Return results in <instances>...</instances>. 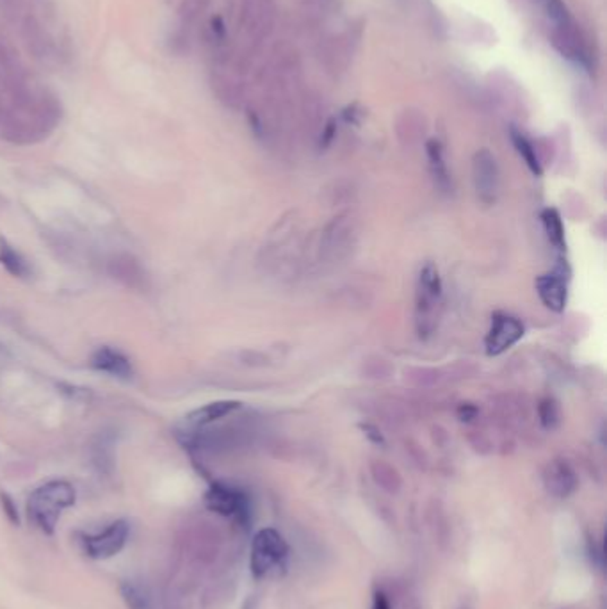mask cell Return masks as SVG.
<instances>
[{"label": "cell", "mask_w": 607, "mask_h": 609, "mask_svg": "<svg viewBox=\"0 0 607 609\" xmlns=\"http://www.w3.org/2000/svg\"><path fill=\"white\" fill-rule=\"evenodd\" d=\"M207 5H209V0H182L178 7L182 27H189L191 23H195L204 14Z\"/></svg>", "instance_id": "ffe728a7"}, {"label": "cell", "mask_w": 607, "mask_h": 609, "mask_svg": "<svg viewBox=\"0 0 607 609\" xmlns=\"http://www.w3.org/2000/svg\"><path fill=\"white\" fill-rule=\"evenodd\" d=\"M289 556V545L282 535L271 527L258 531L251 542L249 569L251 574L260 579L269 576L273 570L283 569Z\"/></svg>", "instance_id": "277c9868"}, {"label": "cell", "mask_w": 607, "mask_h": 609, "mask_svg": "<svg viewBox=\"0 0 607 609\" xmlns=\"http://www.w3.org/2000/svg\"><path fill=\"white\" fill-rule=\"evenodd\" d=\"M0 504H2V509L5 513V517L9 518V522L13 524H18L20 518H18V509H16V504L13 502V499L7 495V493H0Z\"/></svg>", "instance_id": "603a6c76"}, {"label": "cell", "mask_w": 607, "mask_h": 609, "mask_svg": "<svg viewBox=\"0 0 607 609\" xmlns=\"http://www.w3.org/2000/svg\"><path fill=\"white\" fill-rule=\"evenodd\" d=\"M77 500V492L65 480L47 482L34 488L27 499V517L30 524L43 535L52 536L65 509L72 508Z\"/></svg>", "instance_id": "7a4b0ae2"}, {"label": "cell", "mask_w": 607, "mask_h": 609, "mask_svg": "<svg viewBox=\"0 0 607 609\" xmlns=\"http://www.w3.org/2000/svg\"><path fill=\"white\" fill-rule=\"evenodd\" d=\"M511 141H513L516 152L520 153V157L524 159L525 166H527L536 177H540V175L543 173V168H542L540 157H538V153H536L533 143H531L522 132H518L516 128H511Z\"/></svg>", "instance_id": "ac0fdd59"}, {"label": "cell", "mask_w": 607, "mask_h": 609, "mask_svg": "<svg viewBox=\"0 0 607 609\" xmlns=\"http://www.w3.org/2000/svg\"><path fill=\"white\" fill-rule=\"evenodd\" d=\"M372 609H390V603H388V599H386V596L383 592H376L374 594Z\"/></svg>", "instance_id": "d4e9b609"}, {"label": "cell", "mask_w": 607, "mask_h": 609, "mask_svg": "<svg viewBox=\"0 0 607 609\" xmlns=\"http://www.w3.org/2000/svg\"><path fill=\"white\" fill-rule=\"evenodd\" d=\"M476 415V408L471 405H462L460 406V417L462 421H471Z\"/></svg>", "instance_id": "484cf974"}, {"label": "cell", "mask_w": 607, "mask_h": 609, "mask_svg": "<svg viewBox=\"0 0 607 609\" xmlns=\"http://www.w3.org/2000/svg\"><path fill=\"white\" fill-rule=\"evenodd\" d=\"M473 175L480 200L486 205H491L497 200L499 193V168L490 150H480L474 155Z\"/></svg>", "instance_id": "ba28073f"}, {"label": "cell", "mask_w": 607, "mask_h": 609, "mask_svg": "<svg viewBox=\"0 0 607 609\" xmlns=\"http://www.w3.org/2000/svg\"><path fill=\"white\" fill-rule=\"evenodd\" d=\"M538 415H540V422L543 424V428L552 430L558 426L559 422V408L556 405V401L552 399H542L540 406H538Z\"/></svg>", "instance_id": "44dd1931"}, {"label": "cell", "mask_w": 607, "mask_h": 609, "mask_svg": "<svg viewBox=\"0 0 607 609\" xmlns=\"http://www.w3.org/2000/svg\"><path fill=\"white\" fill-rule=\"evenodd\" d=\"M547 490L556 497H568L577 488V474L572 465L565 460H554L543 473Z\"/></svg>", "instance_id": "8fae6325"}, {"label": "cell", "mask_w": 607, "mask_h": 609, "mask_svg": "<svg viewBox=\"0 0 607 609\" xmlns=\"http://www.w3.org/2000/svg\"><path fill=\"white\" fill-rule=\"evenodd\" d=\"M542 223H543V231L547 234L549 243L552 244L556 249L565 251L567 249L565 227H563V220L559 213L556 209H545L542 213Z\"/></svg>", "instance_id": "2e32d148"}, {"label": "cell", "mask_w": 607, "mask_h": 609, "mask_svg": "<svg viewBox=\"0 0 607 609\" xmlns=\"http://www.w3.org/2000/svg\"><path fill=\"white\" fill-rule=\"evenodd\" d=\"M204 500H205V506L211 511H214L221 517L234 518L243 527H247L251 511H249V500H247L243 490L232 487L229 483L214 482L205 492Z\"/></svg>", "instance_id": "8992f818"}, {"label": "cell", "mask_w": 607, "mask_h": 609, "mask_svg": "<svg viewBox=\"0 0 607 609\" xmlns=\"http://www.w3.org/2000/svg\"><path fill=\"white\" fill-rule=\"evenodd\" d=\"M524 337V325L507 314H495L486 334L485 348L490 357L506 353Z\"/></svg>", "instance_id": "52a82bcc"}, {"label": "cell", "mask_w": 607, "mask_h": 609, "mask_svg": "<svg viewBox=\"0 0 607 609\" xmlns=\"http://www.w3.org/2000/svg\"><path fill=\"white\" fill-rule=\"evenodd\" d=\"M123 603L128 609H155L152 588L141 579H126L120 585Z\"/></svg>", "instance_id": "5bb4252c"}, {"label": "cell", "mask_w": 607, "mask_h": 609, "mask_svg": "<svg viewBox=\"0 0 607 609\" xmlns=\"http://www.w3.org/2000/svg\"><path fill=\"white\" fill-rule=\"evenodd\" d=\"M211 34L216 43H223L227 39V29H225V22L221 16H214L211 20Z\"/></svg>", "instance_id": "cb8c5ba5"}, {"label": "cell", "mask_w": 607, "mask_h": 609, "mask_svg": "<svg viewBox=\"0 0 607 609\" xmlns=\"http://www.w3.org/2000/svg\"><path fill=\"white\" fill-rule=\"evenodd\" d=\"M536 292L542 303L552 312H563L568 300V287L563 271H552L542 274L534 282Z\"/></svg>", "instance_id": "9c48e42d"}, {"label": "cell", "mask_w": 607, "mask_h": 609, "mask_svg": "<svg viewBox=\"0 0 607 609\" xmlns=\"http://www.w3.org/2000/svg\"><path fill=\"white\" fill-rule=\"evenodd\" d=\"M440 303H442V280L438 269L433 264H426L419 273L415 305V319L421 337L422 335L426 337L435 330Z\"/></svg>", "instance_id": "3957f363"}, {"label": "cell", "mask_w": 607, "mask_h": 609, "mask_svg": "<svg viewBox=\"0 0 607 609\" xmlns=\"http://www.w3.org/2000/svg\"><path fill=\"white\" fill-rule=\"evenodd\" d=\"M130 526L126 520H115L100 533H77L82 552L90 560H111L120 554L128 540Z\"/></svg>", "instance_id": "5b68a950"}, {"label": "cell", "mask_w": 607, "mask_h": 609, "mask_svg": "<svg viewBox=\"0 0 607 609\" xmlns=\"http://www.w3.org/2000/svg\"><path fill=\"white\" fill-rule=\"evenodd\" d=\"M91 367L100 370V372H106V374H111L115 378H122V379H128L132 374H134V369H132V364L130 361L113 348L109 346H104V348H99L93 357H91Z\"/></svg>", "instance_id": "7c38bea8"}, {"label": "cell", "mask_w": 607, "mask_h": 609, "mask_svg": "<svg viewBox=\"0 0 607 609\" xmlns=\"http://www.w3.org/2000/svg\"><path fill=\"white\" fill-rule=\"evenodd\" d=\"M4 113H5V108H4V104H2V100H0V123L4 120Z\"/></svg>", "instance_id": "83f0119b"}, {"label": "cell", "mask_w": 607, "mask_h": 609, "mask_svg": "<svg viewBox=\"0 0 607 609\" xmlns=\"http://www.w3.org/2000/svg\"><path fill=\"white\" fill-rule=\"evenodd\" d=\"M113 265L117 267V269L113 271L115 278L125 280V283L130 285V287H139V285H141V282H143V273H141L139 265H137L132 258H128V257H126L125 260L117 258V260L113 262Z\"/></svg>", "instance_id": "d6986e66"}, {"label": "cell", "mask_w": 607, "mask_h": 609, "mask_svg": "<svg viewBox=\"0 0 607 609\" xmlns=\"http://www.w3.org/2000/svg\"><path fill=\"white\" fill-rule=\"evenodd\" d=\"M20 27H22V38H23V43H25L29 54L38 61L50 57L52 41H50L48 32L43 27V23L39 22V18L36 14L29 13L25 16H22Z\"/></svg>", "instance_id": "30bf717a"}, {"label": "cell", "mask_w": 607, "mask_h": 609, "mask_svg": "<svg viewBox=\"0 0 607 609\" xmlns=\"http://www.w3.org/2000/svg\"><path fill=\"white\" fill-rule=\"evenodd\" d=\"M334 132H335V123L330 122L328 123V126H326V132H325V144L332 143V139H334Z\"/></svg>", "instance_id": "4316f807"}, {"label": "cell", "mask_w": 607, "mask_h": 609, "mask_svg": "<svg viewBox=\"0 0 607 609\" xmlns=\"http://www.w3.org/2000/svg\"><path fill=\"white\" fill-rule=\"evenodd\" d=\"M545 13L549 14V18L558 25H567L570 23V14H568V9L567 5L563 4V0H540Z\"/></svg>", "instance_id": "7402d4cb"}, {"label": "cell", "mask_w": 607, "mask_h": 609, "mask_svg": "<svg viewBox=\"0 0 607 609\" xmlns=\"http://www.w3.org/2000/svg\"><path fill=\"white\" fill-rule=\"evenodd\" d=\"M426 153H428V161H429V170L433 175L435 184L442 189V191H449L451 186V177H449V170H447V162L444 157V148L437 139L428 141L426 144Z\"/></svg>", "instance_id": "9a60e30c"}, {"label": "cell", "mask_w": 607, "mask_h": 609, "mask_svg": "<svg viewBox=\"0 0 607 609\" xmlns=\"http://www.w3.org/2000/svg\"><path fill=\"white\" fill-rule=\"evenodd\" d=\"M0 264L4 265V269L9 274H13L16 278H23V276L29 274L27 260L22 257L20 251H16L5 239H0Z\"/></svg>", "instance_id": "e0dca14e"}, {"label": "cell", "mask_w": 607, "mask_h": 609, "mask_svg": "<svg viewBox=\"0 0 607 609\" xmlns=\"http://www.w3.org/2000/svg\"><path fill=\"white\" fill-rule=\"evenodd\" d=\"M239 408H241V403H238V401H216V403L205 405V406L191 412L187 415V422L193 428H204L207 424H212V422L234 413Z\"/></svg>", "instance_id": "4fadbf2b"}, {"label": "cell", "mask_w": 607, "mask_h": 609, "mask_svg": "<svg viewBox=\"0 0 607 609\" xmlns=\"http://www.w3.org/2000/svg\"><path fill=\"white\" fill-rule=\"evenodd\" d=\"M11 109H5L0 123V134L13 144H34L47 139L61 122V102L48 93L34 95L32 90L20 97L9 99Z\"/></svg>", "instance_id": "6da1fadb"}]
</instances>
